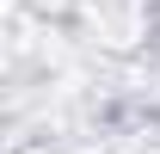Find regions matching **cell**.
I'll use <instances>...</instances> for the list:
<instances>
[{"label":"cell","mask_w":160,"mask_h":154,"mask_svg":"<svg viewBox=\"0 0 160 154\" xmlns=\"http://www.w3.org/2000/svg\"><path fill=\"white\" fill-rule=\"evenodd\" d=\"M154 154H160V148H154Z\"/></svg>","instance_id":"cell-1"}]
</instances>
